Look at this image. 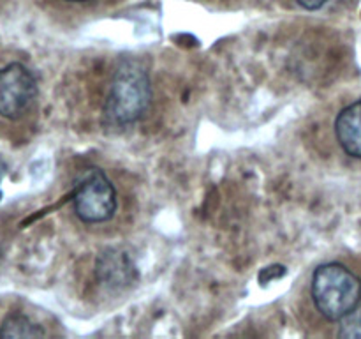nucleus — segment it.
I'll return each instance as SVG.
<instances>
[{
  "mask_svg": "<svg viewBox=\"0 0 361 339\" xmlns=\"http://www.w3.org/2000/svg\"><path fill=\"white\" fill-rule=\"evenodd\" d=\"M154 97L148 71L136 60H123L109 78L102 115L111 126L123 127L143 119Z\"/></svg>",
  "mask_w": 361,
  "mask_h": 339,
  "instance_id": "f257e3e1",
  "label": "nucleus"
},
{
  "mask_svg": "<svg viewBox=\"0 0 361 339\" xmlns=\"http://www.w3.org/2000/svg\"><path fill=\"white\" fill-rule=\"evenodd\" d=\"M310 297L321 316L338 321L360 306L361 279L345 265L324 263L314 270Z\"/></svg>",
  "mask_w": 361,
  "mask_h": 339,
  "instance_id": "f03ea898",
  "label": "nucleus"
},
{
  "mask_svg": "<svg viewBox=\"0 0 361 339\" xmlns=\"http://www.w3.org/2000/svg\"><path fill=\"white\" fill-rule=\"evenodd\" d=\"M39 85L21 60L0 62V126H18L34 112Z\"/></svg>",
  "mask_w": 361,
  "mask_h": 339,
  "instance_id": "7ed1b4c3",
  "label": "nucleus"
},
{
  "mask_svg": "<svg viewBox=\"0 0 361 339\" xmlns=\"http://www.w3.org/2000/svg\"><path fill=\"white\" fill-rule=\"evenodd\" d=\"M116 207L115 186L101 168H87L78 177L73 191V210L83 225L111 221Z\"/></svg>",
  "mask_w": 361,
  "mask_h": 339,
  "instance_id": "20e7f679",
  "label": "nucleus"
},
{
  "mask_svg": "<svg viewBox=\"0 0 361 339\" xmlns=\"http://www.w3.org/2000/svg\"><path fill=\"white\" fill-rule=\"evenodd\" d=\"M335 136L345 154L361 159V99L338 113L335 119Z\"/></svg>",
  "mask_w": 361,
  "mask_h": 339,
  "instance_id": "39448f33",
  "label": "nucleus"
},
{
  "mask_svg": "<svg viewBox=\"0 0 361 339\" xmlns=\"http://www.w3.org/2000/svg\"><path fill=\"white\" fill-rule=\"evenodd\" d=\"M41 335H46L44 328L21 313L9 314L0 325V338H41Z\"/></svg>",
  "mask_w": 361,
  "mask_h": 339,
  "instance_id": "423d86ee",
  "label": "nucleus"
},
{
  "mask_svg": "<svg viewBox=\"0 0 361 339\" xmlns=\"http://www.w3.org/2000/svg\"><path fill=\"white\" fill-rule=\"evenodd\" d=\"M338 338L345 339H361V306L353 309L351 313L345 314L342 320L337 321Z\"/></svg>",
  "mask_w": 361,
  "mask_h": 339,
  "instance_id": "0eeeda50",
  "label": "nucleus"
},
{
  "mask_svg": "<svg viewBox=\"0 0 361 339\" xmlns=\"http://www.w3.org/2000/svg\"><path fill=\"white\" fill-rule=\"evenodd\" d=\"M296 2H298L300 6L303 7V9L317 11V9H321V7L326 6V4L330 2V0H296Z\"/></svg>",
  "mask_w": 361,
  "mask_h": 339,
  "instance_id": "6e6552de",
  "label": "nucleus"
},
{
  "mask_svg": "<svg viewBox=\"0 0 361 339\" xmlns=\"http://www.w3.org/2000/svg\"><path fill=\"white\" fill-rule=\"evenodd\" d=\"M62 2L71 4V6H90V4L99 2V0H62Z\"/></svg>",
  "mask_w": 361,
  "mask_h": 339,
  "instance_id": "1a4fd4ad",
  "label": "nucleus"
}]
</instances>
